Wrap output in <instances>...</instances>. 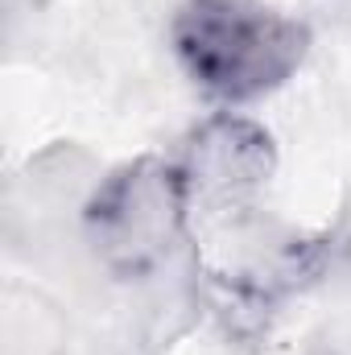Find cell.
<instances>
[{"label": "cell", "instance_id": "6da1fadb", "mask_svg": "<svg viewBox=\"0 0 351 355\" xmlns=\"http://www.w3.org/2000/svg\"><path fill=\"white\" fill-rule=\"evenodd\" d=\"M170 37L186 75L232 103L281 87L310 46L306 25L264 0H182Z\"/></svg>", "mask_w": 351, "mask_h": 355}, {"label": "cell", "instance_id": "7a4b0ae2", "mask_svg": "<svg viewBox=\"0 0 351 355\" xmlns=\"http://www.w3.org/2000/svg\"><path fill=\"white\" fill-rule=\"evenodd\" d=\"M87 240L116 277H145L162 265L190 223V190L178 162L141 157L99 182L87 211Z\"/></svg>", "mask_w": 351, "mask_h": 355}, {"label": "cell", "instance_id": "3957f363", "mask_svg": "<svg viewBox=\"0 0 351 355\" xmlns=\"http://www.w3.org/2000/svg\"><path fill=\"white\" fill-rule=\"evenodd\" d=\"M178 166L190 190V215H223L252 207V194L268 182L277 153L257 120L215 116L186 141Z\"/></svg>", "mask_w": 351, "mask_h": 355}, {"label": "cell", "instance_id": "277c9868", "mask_svg": "<svg viewBox=\"0 0 351 355\" xmlns=\"http://www.w3.org/2000/svg\"><path fill=\"white\" fill-rule=\"evenodd\" d=\"M343 252H348V261H351V236H348V244H343Z\"/></svg>", "mask_w": 351, "mask_h": 355}]
</instances>
